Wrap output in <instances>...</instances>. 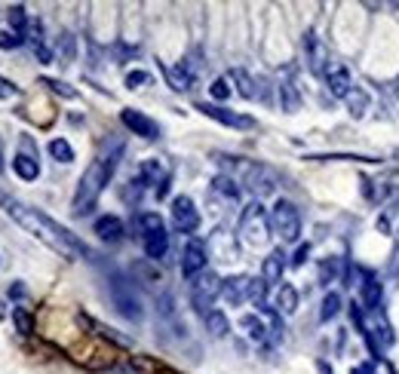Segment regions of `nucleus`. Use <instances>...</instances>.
I'll list each match as a JSON object with an SVG mask.
<instances>
[{
  "label": "nucleus",
  "mask_w": 399,
  "mask_h": 374,
  "mask_svg": "<svg viewBox=\"0 0 399 374\" xmlns=\"http://www.w3.org/2000/svg\"><path fill=\"white\" fill-rule=\"evenodd\" d=\"M344 102H347V110H350V117H365L369 114V104H372V98H369V93H365L363 86H353L350 93H347V98H344Z\"/></svg>",
  "instance_id": "412c9836"
},
{
  "label": "nucleus",
  "mask_w": 399,
  "mask_h": 374,
  "mask_svg": "<svg viewBox=\"0 0 399 374\" xmlns=\"http://www.w3.org/2000/svg\"><path fill=\"white\" fill-rule=\"evenodd\" d=\"M341 313V294L338 292H329L323 298V307H319V323H332V319Z\"/></svg>",
  "instance_id": "bb28decb"
},
{
  "label": "nucleus",
  "mask_w": 399,
  "mask_h": 374,
  "mask_svg": "<svg viewBox=\"0 0 399 374\" xmlns=\"http://www.w3.org/2000/svg\"><path fill=\"white\" fill-rule=\"evenodd\" d=\"M221 285H225V279H218L212 270H203L200 277L191 282V304H194V310H197L203 319L212 313V304H215V298L221 294Z\"/></svg>",
  "instance_id": "423d86ee"
},
{
  "label": "nucleus",
  "mask_w": 399,
  "mask_h": 374,
  "mask_svg": "<svg viewBox=\"0 0 399 374\" xmlns=\"http://www.w3.org/2000/svg\"><path fill=\"white\" fill-rule=\"evenodd\" d=\"M12 169H16V175L22 181H34L37 175H41V163H37V156H28V154L12 156Z\"/></svg>",
  "instance_id": "aec40b11"
},
{
  "label": "nucleus",
  "mask_w": 399,
  "mask_h": 374,
  "mask_svg": "<svg viewBox=\"0 0 399 374\" xmlns=\"http://www.w3.org/2000/svg\"><path fill=\"white\" fill-rule=\"evenodd\" d=\"M326 89H329L335 98H347L350 93V71L344 68V65H338V62H332L329 65V71H326Z\"/></svg>",
  "instance_id": "4468645a"
},
{
  "label": "nucleus",
  "mask_w": 399,
  "mask_h": 374,
  "mask_svg": "<svg viewBox=\"0 0 399 374\" xmlns=\"http://www.w3.org/2000/svg\"><path fill=\"white\" fill-rule=\"evenodd\" d=\"M240 325L246 328V334H249L255 344H264V340H267V328H264V323H261V316H255V313L240 319Z\"/></svg>",
  "instance_id": "393cba45"
},
{
  "label": "nucleus",
  "mask_w": 399,
  "mask_h": 374,
  "mask_svg": "<svg viewBox=\"0 0 399 374\" xmlns=\"http://www.w3.org/2000/svg\"><path fill=\"white\" fill-rule=\"evenodd\" d=\"M381 301H384V285L375 277H365L363 288H359V304H363V310L378 313L381 310Z\"/></svg>",
  "instance_id": "2eb2a0df"
},
{
  "label": "nucleus",
  "mask_w": 399,
  "mask_h": 374,
  "mask_svg": "<svg viewBox=\"0 0 399 374\" xmlns=\"http://www.w3.org/2000/svg\"><path fill=\"white\" fill-rule=\"evenodd\" d=\"M387 371H390V374H396V371H394V369H387Z\"/></svg>",
  "instance_id": "864d4df0"
},
{
  "label": "nucleus",
  "mask_w": 399,
  "mask_h": 374,
  "mask_svg": "<svg viewBox=\"0 0 399 374\" xmlns=\"http://www.w3.org/2000/svg\"><path fill=\"white\" fill-rule=\"evenodd\" d=\"M19 95V86L12 80H6V77H0V98H16Z\"/></svg>",
  "instance_id": "79ce46f5"
},
{
  "label": "nucleus",
  "mask_w": 399,
  "mask_h": 374,
  "mask_svg": "<svg viewBox=\"0 0 399 374\" xmlns=\"http://www.w3.org/2000/svg\"><path fill=\"white\" fill-rule=\"evenodd\" d=\"M304 56H307V68L313 71V74H323L326 77V71H329V49L323 47V40H319L313 31H307L304 34Z\"/></svg>",
  "instance_id": "1a4fd4ad"
},
{
  "label": "nucleus",
  "mask_w": 399,
  "mask_h": 374,
  "mask_svg": "<svg viewBox=\"0 0 399 374\" xmlns=\"http://www.w3.org/2000/svg\"><path fill=\"white\" fill-rule=\"evenodd\" d=\"M148 83H150V74H148V71H129V74H126V86H129V89L148 86Z\"/></svg>",
  "instance_id": "58836bf2"
},
{
  "label": "nucleus",
  "mask_w": 399,
  "mask_h": 374,
  "mask_svg": "<svg viewBox=\"0 0 399 374\" xmlns=\"http://www.w3.org/2000/svg\"><path fill=\"white\" fill-rule=\"evenodd\" d=\"M25 43L22 34H16V31H0V49H19Z\"/></svg>",
  "instance_id": "4c0bfd02"
},
{
  "label": "nucleus",
  "mask_w": 399,
  "mask_h": 374,
  "mask_svg": "<svg viewBox=\"0 0 399 374\" xmlns=\"http://www.w3.org/2000/svg\"><path fill=\"white\" fill-rule=\"evenodd\" d=\"M227 80H233V83H237V93L243 95V98H258V95H261L258 89H255V80H252L249 74H246L243 68H233Z\"/></svg>",
  "instance_id": "5701e85b"
},
{
  "label": "nucleus",
  "mask_w": 399,
  "mask_h": 374,
  "mask_svg": "<svg viewBox=\"0 0 399 374\" xmlns=\"http://www.w3.org/2000/svg\"><path fill=\"white\" fill-rule=\"evenodd\" d=\"M280 102H283V108L289 110V114H295V110L301 108V95H298V89H295V83H292V80L280 83Z\"/></svg>",
  "instance_id": "a878e982"
},
{
  "label": "nucleus",
  "mask_w": 399,
  "mask_h": 374,
  "mask_svg": "<svg viewBox=\"0 0 399 374\" xmlns=\"http://www.w3.org/2000/svg\"><path fill=\"white\" fill-rule=\"evenodd\" d=\"M197 110H203L206 117H212V120L225 123V126H231V129H255V120H252V117L233 114V110L221 108V104H206V102H200V104H197Z\"/></svg>",
  "instance_id": "9d476101"
},
{
  "label": "nucleus",
  "mask_w": 399,
  "mask_h": 374,
  "mask_svg": "<svg viewBox=\"0 0 399 374\" xmlns=\"http://www.w3.org/2000/svg\"><path fill=\"white\" fill-rule=\"evenodd\" d=\"M212 190H215V194H221L225 200L240 202V187H237V181H233L231 175H218V178H212Z\"/></svg>",
  "instance_id": "b1692460"
},
{
  "label": "nucleus",
  "mask_w": 399,
  "mask_h": 374,
  "mask_svg": "<svg viewBox=\"0 0 399 374\" xmlns=\"http://www.w3.org/2000/svg\"><path fill=\"white\" fill-rule=\"evenodd\" d=\"M0 169H3V166H0Z\"/></svg>",
  "instance_id": "5fc2aeb1"
},
{
  "label": "nucleus",
  "mask_w": 399,
  "mask_h": 374,
  "mask_svg": "<svg viewBox=\"0 0 399 374\" xmlns=\"http://www.w3.org/2000/svg\"><path fill=\"white\" fill-rule=\"evenodd\" d=\"M3 319H6V304L0 301V323H3Z\"/></svg>",
  "instance_id": "8fccbe9b"
},
{
  "label": "nucleus",
  "mask_w": 399,
  "mask_h": 374,
  "mask_svg": "<svg viewBox=\"0 0 399 374\" xmlns=\"http://www.w3.org/2000/svg\"><path fill=\"white\" fill-rule=\"evenodd\" d=\"M93 231L102 242H120L123 239V221L117 218V215H102V218L95 221Z\"/></svg>",
  "instance_id": "f3484780"
},
{
  "label": "nucleus",
  "mask_w": 399,
  "mask_h": 374,
  "mask_svg": "<svg viewBox=\"0 0 399 374\" xmlns=\"http://www.w3.org/2000/svg\"><path fill=\"white\" fill-rule=\"evenodd\" d=\"M172 224L179 233H194L200 227V212L191 196H175L172 200Z\"/></svg>",
  "instance_id": "0eeeda50"
},
{
  "label": "nucleus",
  "mask_w": 399,
  "mask_h": 374,
  "mask_svg": "<svg viewBox=\"0 0 399 374\" xmlns=\"http://www.w3.org/2000/svg\"><path fill=\"white\" fill-rule=\"evenodd\" d=\"M141 242H145V255L150 261H163L169 252V233L166 231H157V233H148L141 236Z\"/></svg>",
  "instance_id": "a211bd4d"
},
{
  "label": "nucleus",
  "mask_w": 399,
  "mask_h": 374,
  "mask_svg": "<svg viewBox=\"0 0 399 374\" xmlns=\"http://www.w3.org/2000/svg\"><path fill=\"white\" fill-rule=\"evenodd\" d=\"M378 231H381V233H390V218H387V215H381V218H378Z\"/></svg>",
  "instance_id": "de8ad7c7"
},
{
  "label": "nucleus",
  "mask_w": 399,
  "mask_h": 374,
  "mask_svg": "<svg viewBox=\"0 0 399 374\" xmlns=\"http://www.w3.org/2000/svg\"><path fill=\"white\" fill-rule=\"evenodd\" d=\"M249 288H252V277L240 273V277H227L225 285H221V294H225L227 304L240 307L243 301H249Z\"/></svg>",
  "instance_id": "ddd939ff"
},
{
  "label": "nucleus",
  "mask_w": 399,
  "mask_h": 374,
  "mask_svg": "<svg viewBox=\"0 0 399 374\" xmlns=\"http://www.w3.org/2000/svg\"><path fill=\"white\" fill-rule=\"evenodd\" d=\"M108 292H111V301H114L117 313H120L123 319H129V323H141L145 310H141L139 292H135V285L123 277V273H114V277H111Z\"/></svg>",
  "instance_id": "7ed1b4c3"
},
{
  "label": "nucleus",
  "mask_w": 399,
  "mask_h": 374,
  "mask_svg": "<svg viewBox=\"0 0 399 374\" xmlns=\"http://www.w3.org/2000/svg\"><path fill=\"white\" fill-rule=\"evenodd\" d=\"M49 154H52V160H58V163H71V160H74V148H71L65 139H52L49 141Z\"/></svg>",
  "instance_id": "2f4dec72"
},
{
  "label": "nucleus",
  "mask_w": 399,
  "mask_h": 374,
  "mask_svg": "<svg viewBox=\"0 0 399 374\" xmlns=\"http://www.w3.org/2000/svg\"><path fill=\"white\" fill-rule=\"evenodd\" d=\"M25 294H28V288H25L22 285V282H12V285H10V298H25Z\"/></svg>",
  "instance_id": "a18cd8bd"
},
{
  "label": "nucleus",
  "mask_w": 399,
  "mask_h": 374,
  "mask_svg": "<svg viewBox=\"0 0 399 374\" xmlns=\"http://www.w3.org/2000/svg\"><path fill=\"white\" fill-rule=\"evenodd\" d=\"M120 156H123V144L117 141V148L111 150V154H102L99 160L89 163V169L83 172L80 185H77V194H74V215L93 212L95 200H99L104 185L111 181V175H114V169H117V163H120Z\"/></svg>",
  "instance_id": "f03ea898"
},
{
  "label": "nucleus",
  "mask_w": 399,
  "mask_h": 374,
  "mask_svg": "<svg viewBox=\"0 0 399 374\" xmlns=\"http://www.w3.org/2000/svg\"><path fill=\"white\" fill-rule=\"evenodd\" d=\"M317 369H319V374H332V369L326 362H317Z\"/></svg>",
  "instance_id": "09e8293b"
},
{
  "label": "nucleus",
  "mask_w": 399,
  "mask_h": 374,
  "mask_svg": "<svg viewBox=\"0 0 399 374\" xmlns=\"http://www.w3.org/2000/svg\"><path fill=\"white\" fill-rule=\"evenodd\" d=\"M62 56H65V65L74 58V40H71V34H62Z\"/></svg>",
  "instance_id": "c03bdc74"
},
{
  "label": "nucleus",
  "mask_w": 399,
  "mask_h": 374,
  "mask_svg": "<svg viewBox=\"0 0 399 374\" xmlns=\"http://www.w3.org/2000/svg\"><path fill=\"white\" fill-rule=\"evenodd\" d=\"M307 255H310V242H301L295 248V255H292V267H301L307 261Z\"/></svg>",
  "instance_id": "a19ab883"
},
{
  "label": "nucleus",
  "mask_w": 399,
  "mask_h": 374,
  "mask_svg": "<svg viewBox=\"0 0 399 374\" xmlns=\"http://www.w3.org/2000/svg\"><path fill=\"white\" fill-rule=\"evenodd\" d=\"M206 270V242L203 239H187L185 252H181V277L197 279Z\"/></svg>",
  "instance_id": "6e6552de"
},
{
  "label": "nucleus",
  "mask_w": 399,
  "mask_h": 374,
  "mask_svg": "<svg viewBox=\"0 0 399 374\" xmlns=\"http://www.w3.org/2000/svg\"><path fill=\"white\" fill-rule=\"evenodd\" d=\"M120 120H123V126H126V129H133L135 135H141V139H148V141H154L157 135H160V126H157L150 117L141 114V110H135V108L120 110Z\"/></svg>",
  "instance_id": "9b49d317"
},
{
  "label": "nucleus",
  "mask_w": 399,
  "mask_h": 374,
  "mask_svg": "<svg viewBox=\"0 0 399 374\" xmlns=\"http://www.w3.org/2000/svg\"><path fill=\"white\" fill-rule=\"evenodd\" d=\"M240 239L246 242V246H264L267 239H271V215L264 212V206L261 202H249V206L243 209V215H240Z\"/></svg>",
  "instance_id": "20e7f679"
},
{
  "label": "nucleus",
  "mask_w": 399,
  "mask_h": 374,
  "mask_svg": "<svg viewBox=\"0 0 399 374\" xmlns=\"http://www.w3.org/2000/svg\"><path fill=\"white\" fill-rule=\"evenodd\" d=\"M375 338H378V347H384V350H390V347H394V340H396L394 328H390V323L384 316L375 319Z\"/></svg>",
  "instance_id": "c756f323"
},
{
  "label": "nucleus",
  "mask_w": 399,
  "mask_h": 374,
  "mask_svg": "<svg viewBox=\"0 0 399 374\" xmlns=\"http://www.w3.org/2000/svg\"><path fill=\"white\" fill-rule=\"evenodd\" d=\"M394 246H396V252H399V227H396V236H394Z\"/></svg>",
  "instance_id": "3c124183"
},
{
  "label": "nucleus",
  "mask_w": 399,
  "mask_h": 374,
  "mask_svg": "<svg viewBox=\"0 0 399 374\" xmlns=\"http://www.w3.org/2000/svg\"><path fill=\"white\" fill-rule=\"evenodd\" d=\"M139 231H141V236H148V233H157V231H166V224H163V218L157 212H141L139 215Z\"/></svg>",
  "instance_id": "c85d7f7f"
},
{
  "label": "nucleus",
  "mask_w": 399,
  "mask_h": 374,
  "mask_svg": "<svg viewBox=\"0 0 399 374\" xmlns=\"http://www.w3.org/2000/svg\"><path fill=\"white\" fill-rule=\"evenodd\" d=\"M298 310V292H295V285H280V292H277V313H295Z\"/></svg>",
  "instance_id": "4be33fe9"
},
{
  "label": "nucleus",
  "mask_w": 399,
  "mask_h": 374,
  "mask_svg": "<svg viewBox=\"0 0 399 374\" xmlns=\"http://www.w3.org/2000/svg\"><path fill=\"white\" fill-rule=\"evenodd\" d=\"M169 185H172V178H169V175H163V178L157 181V187H154V196H157V200L169 196Z\"/></svg>",
  "instance_id": "37998d69"
},
{
  "label": "nucleus",
  "mask_w": 399,
  "mask_h": 374,
  "mask_svg": "<svg viewBox=\"0 0 399 374\" xmlns=\"http://www.w3.org/2000/svg\"><path fill=\"white\" fill-rule=\"evenodd\" d=\"M350 374H375V362H363V365H356Z\"/></svg>",
  "instance_id": "49530a36"
},
{
  "label": "nucleus",
  "mask_w": 399,
  "mask_h": 374,
  "mask_svg": "<svg viewBox=\"0 0 399 374\" xmlns=\"http://www.w3.org/2000/svg\"><path fill=\"white\" fill-rule=\"evenodd\" d=\"M271 233H277L283 242H295L301 233V215L295 209V202L289 200H277L271 209Z\"/></svg>",
  "instance_id": "39448f33"
},
{
  "label": "nucleus",
  "mask_w": 399,
  "mask_h": 374,
  "mask_svg": "<svg viewBox=\"0 0 399 374\" xmlns=\"http://www.w3.org/2000/svg\"><path fill=\"white\" fill-rule=\"evenodd\" d=\"M335 277H338V261L335 258H326L323 264H319V282H323V285H332Z\"/></svg>",
  "instance_id": "72a5a7b5"
},
{
  "label": "nucleus",
  "mask_w": 399,
  "mask_h": 374,
  "mask_svg": "<svg viewBox=\"0 0 399 374\" xmlns=\"http://www.w3.org/2000/svg\"><path fill=\"white\" fill-rule=\"evenodd\" d=\"M163 74H166L169 86H172L175 93H187V89L194 86V71L187 68V62H185V65H179V68H166Z\"/></svg>",
  "instance_id": "6ab92c4d"
},
{
  "label": "nucleus",
  "mask_w": 399,
  "mask_h": 374,
  "mask_svg": "<svg viewBox=\"0 0 399 374\" xmlns=\"http://www.w3.org/2000/svg\"><path fill=\"white\" fill-rule=\"evenodd\" d=\"M206 331L212 334V338H225V334L231 331V323H227V316L221 310H212L206 316Z\"/></svg>",
  "instance_id": "cd10ccee"
},
{
  "label": "nucleus",
  "mask_w": 399,
  "mask_h": 374,
  "mask_svg": "<svg viewBox=\"0 0 399 374\" xmlns=\"http://www.w3.org/2000/svg\"><path fill=\"white\" fill-rule=\"evenodd\" d=\"M6 22H10V28L16 31V34L25 37V31H28V16H25V6H10V12H6Z\"/></svg>",
  "instance_id": "7c9ffc66"
},
{
  "label": "nucleus",
  "mask_w": 399,
  "mask_h": 374,
  "mask_svg": "<svg viewBox=\"0 0 399 374\" xmlns=\"http://www.w3.org/2000/svg\"><path fill=\"white\" fill-rule=\"evenodd\" d=\"M283 270H286V255L277 248V252H271L264 258V264H261V279L267 282V288L283 282Z\"/></svg>",
  "instance_id": "dca6fc26"
},
{
  "label": "nucleus",
  "mask_w": 399,
  "mask_h": 374,
  "mask_svg": "<svg viewBox=\"0 0 399 374\" xmlns=\"http://www.w3.org/2000/svg\"><path fill=\"white\" fill-rule=\"evenodd\" d=\"M0 206H3V212L10 215V218H16L28 233H34L41 242H47L52 252L65 255V258H83V255H87V246H83L71 231H65L62 224H56L52 218H47L41 209H31V206H25L22 200L6 196V194H0Z\"/></svg>",
  "instance_id": "f257e3e1"
},
{
  "label": "nucleus",
  "mask_w": 399,
  "mask_h": 374,
  "mask_svg": "<svg viewBox=\"0 0 399 374\" xmlns=\"http://www.w3.org/2000/svg\"><path fill=\"white\" fill-rule=\"evenodd\" d=\"M209 93H212V98H218V102H225V98H231V80H227V77H218V80H212V86H209Z\"/></svg>",
  "instance_id": "e433bc0d"
},
{
  "label": "nucleus",
  "mask_w": 399,
  "mask_h": 374,
  "mask_svg": "<svg viewBox=\"0 0 399 374\" xmlns=\"http://www.w3.org/2000/svg\"><path fill=\"white\" fill-rule=\"evenodd\" d=\"M243 181H246V187H249L255 196H267L273 187H277V175H273L267 166H246Z\"/></svg>",
  "instance_id": "f8f14e48"
},
{
  "label": "nucleus",
  "mask_w": 399,
  "mask_h": 374,
  "mask_svg": "<svg viewBox=\"0 0 399 374\" xmlns=\"http://www.w3.org/2000/svg\"><path fill=\"white\" fill-rule=\"evenodd\" d=\"M41 83H43V86H49L52 93H56V95H62V98H77V89H71L68 83H62V80H52V77H43Z\"/></svg>",
  "instance_id": "f704fd0d"
},
{
  "label": "nucleus",
  "mask_w": 399,
  "mask_h": 374,
  "mask_svg": "<svg viewBox=\"0 0 399 374\" xmlns=\"http://www.w3.org/2000/svg\"><path fill=\"white\" fill-rule=\"evenodd\" d=\"M249 301L255 307L267 304V282L264 279H252V288H249Z\"/></svg>",
  "instance_id": "c9c22d12"
},
{
  "label": "nucleus",
  "mask_w": 399,
  "mask_h": 374,
  "mask_svg": "<svg viewBox=\"0 0 399 374\" xmlns=\"http://www.w3.org/2000/svg\"><path fill=\"white\" fill-rule=\"evenodd\" d=\"M396 98H399V83H396Z\"/></svg>",
  "instance_id": "603ef678"
},
{
  "label": "nucleus",
  "mask_w": 399,
  "mask_h": 374,
  "mask_svg": "<svg viewBox=\"0 0 399 374\" xmlns=\"http://www.w3.org/2000/svg\"><path fill=\"white\" fill-rule=\"evenodd\" d=\"M133 273H135V277H145L148 282H160V273H157L154 267H148L145 261H141V264H135V267H133Z\"/></svg>",
  "instance_id": "ea45409f"
},
{
  "label": "nucleus",
  "mask_w": 399,
  "mask_h": 374,
  "mask_svg": "<svg viewBox=\"0 0 399 374\" xmlns=\"http://www.w3.org/2000/svg\"><path fill=\"white\" fill-rule=\"evenodd\" d=\"M12 323L22 334H31L34 331V319H31V313L25 310V307H12Z\"/></svg>",
  "instance_id": "473e14b6"
}]
</instances>
